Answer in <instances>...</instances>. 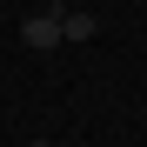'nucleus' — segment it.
<instances>
[{"mask_svg":"<svg viewBox=\"0 0 147 147\" xmlns=\"http://www.w3.org/2000/svg\"><path fill=\"white\" fill-rule=\"evenodd\" d=\"M20 40L40 47V54H47V47H60V7H54V13H27V20H20Z\"/></svg>","mask_w":147,"mask_h":147,"instance_id":"f257e3e1","label":"nucleus"},{"mask_svg":"<svg viewBox=\"0 0 147 147\" xmlns=\"http://www.w3.org/2000/svg\"><path fill=\"white\" fill-rule=\"evenodd\" d=\"M100 34V20L94 13H80V7H60V40H94Z\"/></svg>","mask_w":147,"mask_h":147,"instance_id":"f03ea898","label":"nucleus"},{"mask_svg":"<svg viewBox=\"0 0 147 147\" xmlns=\"http://www.w3.org/2000/svg\"><path fill=\"white\" fill-rule=\"evenodd\" d=\"M34 147H54V140H34Z\"/></svg>","mask_w":147,"mask_h":147,"instance_id":"7ed1b4c3","label":"nucleus"}]
</instances>
